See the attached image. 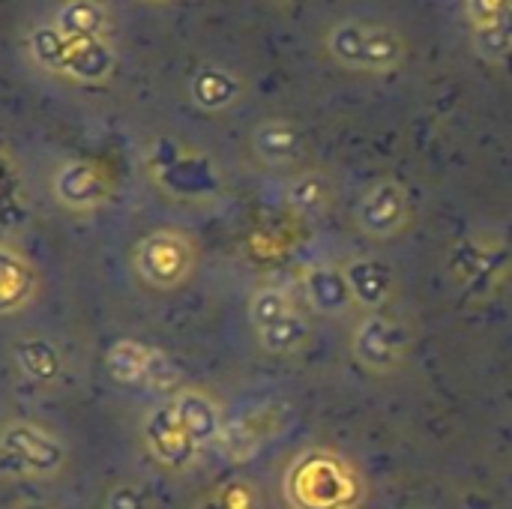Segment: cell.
I'll return each mask as SVG.
<instances>
[{
	"instance_id": "5",
	"label": "cell",
	"mask_w": 512,
	"mask_h": 509,
	"mask_svg": "<svg viewBox=\"0 0 512 509\" xmlns=\"http://www.w3.org/2000/svg\"><path fill=\"white\" fill-rule=\"evenodd\" d=\"M354 357L372 372H393L402 363V333L384 315H369L354 330Z\"/></svg>"
},
{
	"instance_id": "13",
	"label": "cell",
	"mask_w": 512,
	"mask_h": 509,
	"mask_svg": "<svg viewBox=\"0 0 512 509\" xmlns=\"http://www.w3.org/2000/svg\"><path fill=\"white\" fill-rule=\"evenodd\" d=\"M288 204H291L300 216H315V213H321L324 204H327V186H324V180L315 177V174L297 177V180L291 183V189H288Z\"/></svg>"
},
{
	"instance_id": "2",
	"label": "cell",
	"mask_w": 512,
	"mask_h": 509,
	"mask_svg": "<svg viewBox=\"0 0 512 509\" xmlns=\"http://www.w3.org/2000/svg\"><path fill=\"white\" fill-rule=\"evenodd\" d=\"M258 339L273 354H294L309 339V324L282 288H261L249 303Z\"/></svg>"
},
{
	"instance_id": "9",
	"label": "cell",
	"mask_w": 512,
	"mask_h": 509,
	"mask_svg": "<svg viewBox=\"0 0 512 509\" xmlns=\"http://www.w3.org/2000/svg\"><path fill=\"white\" fill-rule=\"evenodd\" d=\"M144 252H147V267L144 270L159 285H171L180 276H186V270H189V246L180 237H171V234L153 237Z\"/></svg>"
},
{
	"instance_id": "6",
	"label": "cell",
	"mask_w": 512,
	"mask_h": 509,
	"mask_svg": "<svg viewBox=\"0 0 512 509\" xmlns=\"http://www.w3.org/2000/svg\"><path fill=\"white\" fill-rule=\"evenodd\" d=\"M477 51L498 60L512 51V0H465Z\"/></svg>"
},
{
	"instance_id": "11",
	"label": "cell",
	"mask_w": 512,
	"mask_h": 509,
	"mask_svg": "<svg viewBox=\"0 0 512 509\" xmlns=\"http://www.w3.org/2000/svg\"><path fill=\"white\" fill-rule=\"evenodd\" d=\"M255 153L267 165H288L300 156V132L288 120H267L255 129Z\"/></svg>"
},
{
	"instance_id": "7",
	"label": "cell",
	"mask_w": 512,
	"mask_h": 509,
	"mask_svg": "<svg viewBox=\"0 0 512 509\" xmlns=\"http://www.w3.org/2000/svg\"><path fill=\"white\" fill-rule=\"evenodd\" d=\"M303 288H306L309 306L318 315H327V318L345 312L354 303V294H351L345 267L339 270L333 264H312L306 270V276H303Z\"/></svg>"
},
{
	"instance_id": "4",
	"label": "cell",
	"mask_w": 512,
	"mask_h": 509,
	"mask_svg": "<svg viewBox=\"0 0 512 509\" xmlns=\"http://www.w3.org/2000/svg\"><path fill=\"white\" fill-rule=\"evenodd\" d=\"M408 192L396 180H378L357 207V222L372 237H390L408 222Z\"/></svg>"
},
{
	"instance_id": "12",
	"label": "cell",
	"mask_w": 512,
	"mask_h": 509,
	"mask_svg": "<svg viewBox=\"0 0 512 509\" xmlns=\"http://www.w3.org/2000/svg\"><path fill=\"white\" fill-rule=\"evenodd\" d=\"M156 429H159V444H156L159 456H165V462H189L195 444H192V438L186 435V429H183L177 411H171V414L162 411V414L156 417Z\"/></svg>"
},
{
	"instance_id": "3",
	"label": "cell",
	"mask_w": 512,
	"mask_h": 509,
	"mask_svg": "<svg viewBox=\"0 0 512 509\" xmlns=\"http://www.w3.org/2000/svg\"><path fill=\"white\" fill-rule=\"evenodd\" d=\"M288 486H294V498L303 509H342L357 495L354 477L345 465L327 456H309L297 468L294 480L288 477Z\"/></svg>"
},
{
	"instance_id": "1",
	"label": "cell",
	"mask_w": 512,
	"mask_h": 509,
	"mask_svg": "<svg viewBox=\"0 0 512 509\" xmlns=\"http://www.w3.org/2000/svg\"><path fill=\"white\" fill-rule=\"evenodd\" d=\"M327 51L336 63L363 72H387L396 69L405 57V39L387 27L372 21H339L327 33Z\"/></svg>"
},
{
	"instance_id": "10",
	"label": "cell",
	"mask_w": 512,
	"mask_h": 509,
	"mask_svg": "<svg viewBox=\"0 0 512 509\" xmlns=\"http://www.w3.org/2000/svg\"><path fill=\"white\" fill-rule=\"evenodd\" d=\"M177 417H180V423H183V429H186V435L192 438L195 447L210 444V441H216L222 435L219 411L201 393H183L180 402H177Z\"/></svg>"
},
{
	"instance_id": "8",
	"label": "cell",
	"mask_w": 512,
	"mask_h": 509,
	"mask_svg": "<svg viewBox=\"0 0 512 509\" xmlns=\"http://www.w3.org/2000/svg\"><path fill=\"white\" fill-rule=\"evenodd\" d=\"M354 303L366 306V309H381L390 294H393V276L387 270L384 261L378 258H357L345 267Z\"/></svg>"
}]
</instances>
